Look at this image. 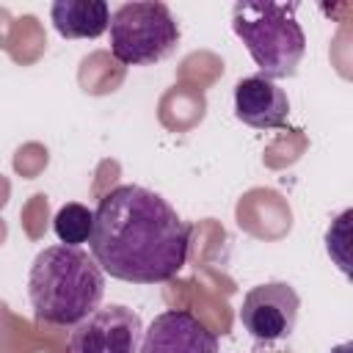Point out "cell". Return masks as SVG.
<instances>
[{
	"label": "cell",
	"mask_w": 353,
	"mask_h": 353,
	"mask_svg": "<svg viewBox=\"0 0 353 353\" xmlns=\"http://www.w3.org/2000/svg\"><path fill=\"white\" fill-rule=\"evenodd\" d=\"M141 336V314L130 306L108 303L72 325L66 353H138Z\"/></svg>",
	"instance_id": "cell-5"
},
{
	"label": "cell",
	"mask_w": 353,
	"mask_h": 353,
	"mask_svg": "<svg viewBox=\"0 0 353 353\" xmlns=\"http://www.w3.org/2000/svg\"><path fill=\"white\" fill-rule=\"evenodd\" d=\"M50 19L63 39H99L110 25V8L105 0H55Z\"/></svg>",
	"instance_id": "cell-9"
},
{
	"label": "cell",
	"mask_w": 353,
	"mask_h": 353,
	"mask_svg": "<svg viewBox=\"0 0 353 353\" xmlns=\"http://www.w3.org/2000/svg\"><path fill=\"white\" fill-rule=\"evenodd\" d=\"M91 226H94V210H88L85 204H77V201L63 204L52 218V232L61 240V245L80 248L83 243H88Z\"/></svg>",
	"instance_id": "cell-10"
},
{
	"label": "cell",
	"mask_w": 353,
	"mask_h": 353,
	"mask_svg": "<svg viewBox=\"0 0 353 353\" xmlns=\"http://www.w3.org/2000/svg\"><path fill=\"white\" fill-rule=\"evenodd\" d=\"M234 116L254 130H276L287 124L290 99L273 80L251 74L234 85Z\"/></svg>",
	"instance_id": "cell-8"
},
{
	"label": "cell",
	"mask_w": 353,
	"mask_h": 353,
	"mask_svg": "<svg viewBox=\"0 0 353 353\" xmlns=\"http://www.w3.org/2000/svg\"><path fill=\"white\" fill-rule=\"evenodd\" d=\"M295 11L298 3L240 0L232 6V30L268 80L292 77L306 55V33Z\"/></svg>",
	"instance_id": "cell-3"
},
{
	"label": "cell",
	"mask_w": 353,
	"mask_h": 353,
	"mask_svg": "<svg viewBox=\"0 0 353 353\" xmlns=\"http://www.w3.org/2000/svg\"><path fill=\"white\" fill-rule=\"evenodd\" d=\"M88 248L102 273L119 281L163 284L188 262L190 223L160 193L116 185L94 210Z\"/></svg>",
	"instance_id": "cell-1"
},
{
	"label": "cell",
	"mask_w": 353,
	"mask_h": 353,
	"mask_svg": "<svg viewBox=\"0 0 353 353\" xmlns=\"http://www.w3.org/2000/svg\"><path fill=\"white\" fill-rule=\"evenodd\" d=\"M33 317L47 325H77L105 295V273L97 259L74 245H50L36 254L28 276Z\"/></svg>",
	"instance_id": "cell-2"
},
{
	"label": "cell",
	"mask_w": 353,
	"mask_h": 353,
	"mask_svg": "<svg viewBox=\"0 0 353 353\" xmlns=\"http://www.w3.org/2000/svg\"><path fill=\"white\" fill-rule=\"evenodd\" d=\"M301 298L287 281H265L245 292L240 306V325L259 342L287 339L298 323Z\"/></svg>",
	"instance_id": "cell-6"
},
{
	"label": "cell",
	"mask_w": 353,
	"mask_h": 353,
	"mask_svg": "<svg viewBox=\"0 0 353 353\" xmlns=\"http://www.w3.org/2000/svg\"><path fill=\"white\" fill-rule=\"evenodd\" d=\"M350 350H353V345H350V342H345V345H336L331 353H350Z\"/></svg>",
	"instance_id": "cell-11"
},
{
	"label": "cell",
	"mask_w": 353,
	"mask_h": 353,
	"mask_svg": "<svg viewBox=\"0 0 353 353\" xmlns=\"http://www.w3.org/2000/svg\"><path fill=\"white\" fill-rule=\"evenodd\" d=\"M138 353H218V336L193 312L168 309L143 331Z\"/></svg>",
	"instance_id": "cell-7"
},
{
	"label": "cell",
	"mask_w": 353,
	"mask_h": 353,
	"mask_svg": "<svg viewBox=\"0 0 353 353\" xmlns=\"http://www.w3.org/2000/svg\"><path fill=\"white\" fill-rule=\"evenodd\" d=\"M110 52L124 66H154L179 44V22L165 3H121L110 14Z\"/></svg>",
	"instance_id": "cell-4"
}]
</instances>
